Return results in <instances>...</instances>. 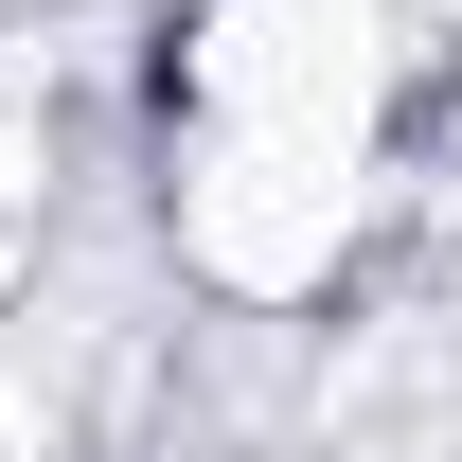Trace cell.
<instances>
[{"label":"cell","mask_w":462,"mask_h":462,"mask_svg":"<svg viewBox=\"0 0 462 462\" xmlns=\"http://www.w3.org/2000/svg\"><path fill=\"white\" fill-rule=\"evenodd\" d=\"M392 178L374 0H196L161 71V231L214 302H320Z\"/></svg>","instance_id":"cell-1"},{"label":"cell","mask_w":462,"mask_h":462,"mask_svg":"<svg viewBox=\"0 0 462 462\" xmlns=\"http://www.w3.org/2000/svg\"><path fill=\"white\" fill-rule=\"evenodd\" d=\"M54 196V54H0V214Z\"/></svg>","instance_id":"cell-2"}]
</instances>
